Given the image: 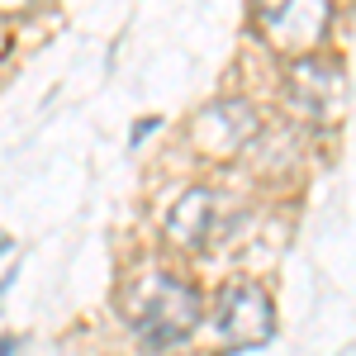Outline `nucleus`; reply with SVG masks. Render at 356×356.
<instances>
[{"instance_id":"6e6552de","label":"nucleus","mask_w":356,"mask_h":356,"mask_svg":"<svg viewBox=\"0 0 356 356\" xmlns=\"http://www.w3.org/2000/svg\"><path fill=\"white\" fill-rule=\"evenodd\" d=\"M15 352V342H10V337H0V356H10Z\"/></svg>"},{"instance_id":"20e7f679","label":"nucleus","mask_w":356,"mask_h":356,"mask_svg":"<svg viewBox=\"0 0 356 356\" xmlns=\"http://www.w3.org/2000/svg\"><path fill=\"white\" fill-rule=\"evenodd\" d=\"M275 332V309L261 285H228L219 295V342L228 352L261 347Z\"/></svg>"},{"instance_id":"423d86ee","label":"nucleus","mask_w":356,"mask_h":356,"mask_svg":"<svg viewBox=\"0 0 356 356\" xmlns=\"http://www.w3.org/2000/svg\"><path fill=\"white\" fill-rule=\"evenodd\" d=\"M214 223H219V200L209 191H186V200L166 219V238L186 252H204L214 238Z\"/></svg>"},{"instance_id":"0eeeda50","label":"nucleus","mask_w":356,"mask_h":356,"mask_svg":"<svg viewBox=\"0 0 356 356\" xmlns=\"http://www.w3.org/2000/svg\"><path fill=\"white\" fill-rule=\"evenodd\" d=\"M33 0H0V15H29Z\"/></svg>"},{"instance_id":"7ed1b4c3","label":"nucleus","mask_w":356,"mask_h":356,"mask_svg":"<svg viewBox=\"0 0 356 356\" xmlns=\"http://www.w3.org/2000/svg\"><path fill=\"white\" fill-rule=\"evenodd\" d=\"M290 105H295V114L314 119V124H332L342 114V105H347V72H342V62L295 57V67H290Z\"/></svg>"},{"instance_id":"f03ea898","label":"nucleus","mask_w":356,"mask_h":356,"mask_svg":"<svg viewBox=\"0 0 356 356\" xmlns=\"http://www.w3.org/2000/svg\"><path fill=\"white\" fill-rule=\"evenodd\" d=\"M332 19V0H257V29L280 53L309 57Z\"/></svg>"},{"instance_id":"39448f33","label":"nucleus","mask_w":356,"mask_h":356,"mask_svg":"<svg viewBox=\"0 0 356 356\" xmlns=\"http://www.w3.org/2000/svg\"><path fill=\"white\" fill-rule=\"evenodd\" d=\"M257 129H261V119H257V110H252L247 100H219V105L200 110L195 124H191L195 147L209 152V157H233V152H243Z\"/></svg>"},{"instance_id":"f257e3e1","label":"nucleus","mask_w":356,"mask_h":356,"mask_svg":"<svg viewBox=\"0 0 356 356\" xmlns=\"http://www.w3.org/2000/svg\"><path fill=\"white\" fill-rule=\"evenodd\" d=\"M200 314H204V300L181 275L152 271V275H138L124 290V318H129V328L138 332L143 347H176V342H186L200 328Z\"/></svg>"}]
</instances>
